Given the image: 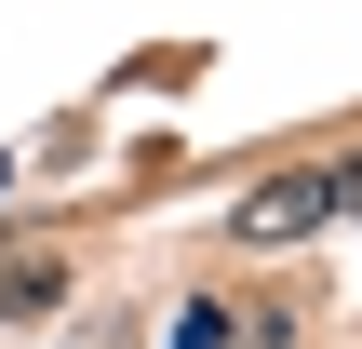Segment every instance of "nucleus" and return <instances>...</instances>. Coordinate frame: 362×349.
Wrapping results in <instances>:
<instances>
[{
    "instance_id": "obj_1",
    "label": "nucleus",
    "mask_w": 362,
    "mask_h": 349,
    "mask_svg": "<svg viewBox=\"0 0 362 349\" xmlns=\"http://www.w3.org/2000/svg\"><path fill=\"white\" fill-rule=\"evenodd\" d=\"M242 242H309V229H336V188H322V161L309 175H282V188H242V215H228Z\"/></svg>"
},
{
    "instance_id": "obj_2",
    "label": "nucleus",
    "mask_w": 362,
    "mask_h": 349,
    "mask_svg": "<svg viewBox=\"0 0 362 349\" xmlns=\"http://www.w3.org/2000/svg\"><path fill=\"white\" fill-rule=\"evenodd\" d=\"M67 296V256H0V323L13 309H54Z\"/></svg>"
},
{
    "instance_id": "obj_3",
    "label": "nucleus",
    "mask_w": 362,
    "mask_h": 349,
    "mask_svg": "<svg viewBox=\"0 0 362 349\" xmlns=\"http://www.w3.org/2000/svg\"><path fill=\"white\" fill-rule=\"evenodd\" d=\"M175 349H228V309L202 296V309H175Z\"/></svg>"
},
{
    "instance_id": "obj_4",
    "label": "nucleus",
    "mask_w": 362,
    "mask_h": 349,
    "mask_svg": "<svg viewBox=\"0 0 362 349\" xmlns=\"http://www.w3.org/2000/svg\"><path fill=\"white\" fill-rule=\"evenodd\" d=\"M322 188H336V215H362V148H336V161H322Z\"/></svg>"
}]
</instances>
